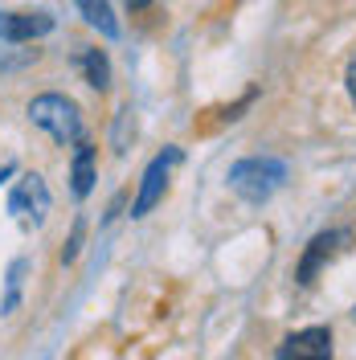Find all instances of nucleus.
<instances>
[{
  "mask_svg": "<svg viewBox=\"0 0 356 360\" xmlns=\"http://www.w3.org/2000/svg\"><path fill=\"white\" fill-rule=\"evenodd\" d=\"M8 209H13V213H21V217L42 221L45 213H49L45 180L42 176H21V180H17V188H13V197H8Z\"/></svg>",
  "mask_w": 356,
  "mask_h": 360,
  "instance_id": "39448f33",
  "label": "nucleus"
},
{
  "mask_svg": "<svg viewBox=\"0 0 356 360\" xmlns=\"http://www.w3.org/2000/svg\"><path fill=\"white\" fill-rule=\"evenodd\" d=\"M172 164H180V152H177V148H168L164 156H156L152 164H148V172H144V188H139V197H135V205H132V217L152 213V205L164 197V184H168Z\"/></svg>",
  "mask_w": 356,
  "mask_h": 360,
  "instance_id": "7ed1b4c3",
  "label": "nucleus"
},
{
  "mask_svg": "<svg viewBox=\"0 0 356 360\" xmlns=\"http://www.w3.org/2000/svg\"><path fill=\"white\" fill-rule=\"evenodd\" d=\"M127 4H132V8H144V4H148V0H127Z\"/></svg>",
  "mask_w": 356,
  "mask_h": 360,
  "instance_id": "4468645a",
  "label": "nucleus"
},
{
  "mask_svg": "<svg viewBox=\"0 0 356 360\" xmlns=\"http://www.w3.org/2000/svg\"><path fill=\"white\" fill-rule=\"evenodd\" d=\"M279 360H332V332L328 328L291 332L279 348Z\"/></svg>",
  "mask_w": 356,
  "mask_h": 360,
  "instance_id": "20e7f679",
  "label": "nucleus"
},
{
  "mask_svg": "<svg viewBox=\"0 0 356 360\" xmlns=\"http://www.w3.org/2000/svg\"><path fill=\"white\" fill-rule=\"evenodd\" d=\"M344 82H348V94H352V103H356V58L348 62V78Z\"/></svg>",
  "mask_w": 356,
  "mask_h": 360,
  "instance_id": "ddd939ff",
  "label": "nucleus"
},
{
  "mask_svg": "<svg viewBox=\"0 0 356 360\" xmlns=\"http://www.w3.org/2000/svg\"><path fill=\"white\" fill-rule=\"evenodd\" d=\"M49 29H53V17H45V13H4L0 17L4 41H33V37H45Z\"/></svg>",
  "mask_w": 356,
  "mask_h": 360,
  "instance_id": "0eeeda50",
  "label": "nucleus"
},
{
  "mask_svg": "<svg viewBox=\"0 0 356 360\" xmlns=\"http://www.w3.org/2000/svg\"><path fill=\"white\" fill-rule=\"evenodd\" d=\"M70 180H74V197H87L94 188V148L78 139V152H74V168H70Z\"/></svg>",
  "mask_w": 356,
  "mask_h": 360,
  "instance_id": "1a4fd4ad",
  "label": "nucleus"
},
{
  "mask_svg": "<svg viewBox=\"0 0 356 360\" xmlns=\"http://www.w3.org/2000/svg\"><path fill=\"white\" fill-rule=\"evenodd\" d=\"M78 246H82V221H74V233H70V246H66V254H62V262H74Z\"/></svg>",
  "mask_w": 356,
  "mask_h": 360,
  "instance_id": "f8f14e48",
  "label": "nucleus"
},
{
  "mask_svg": "<svg viewBox=\"0 0 356 360\" xmlns=\"http://www.w3.org/2000/svg\"><path fill=\"white\" fill-rule=\"evenodd\" d=\"M340 242H344V233H340V229H332V233H319V238H312V246H307V254H303V262H299V274H295V278H299L303 287H312V283H315V274H319V266L336 258Z\"/></svg>",
  "mask_w": 356,
  "mask_h": 360,
  "instance_id": "423d86ee",
  "label": "nucleus"
},
{
  "mask_svg": "<svg viewBox=\"0 0 356 360\" xmlns=\"http://www.w3.org/2000/svg\"><path fill=\"white\" fill-rule=\"evenodd\" d=\"M29 119L49 131L58 143H78L82 139V115L78 107L70 103L66 94H42V98H33L29 103Z\"/></svg>",
  "mask_w": 356,
  "mask_h": 360,
  "instance_id": "f03ea898",
  "label": "nucleus"
},
{
  "mask_svg": "<svg viewBox=\"0 0 356 360\" xmlns=\"http://www.w3.org/2000/svg\"><path fill=\"white\" fill-rule=\"evenodd\" d=\"M78 13H82V17L98 29V33H107V37H115V33H119L115 13H111V4H107V0H78Z\"/></svg>",
  "mask_w": 356,
  "mask_h": 360,
  "instance_id": "9d476101",
  "label": "nucleus"
},
{
  "mask_svg": "<svg viewBox=\"0 0 356 360\" xmlns=\"http://www.w3.org/2000/svg\"><path fill=\"white\" fill-rule=\"evenodd\" d=\"M21 270H25V262H13V278H8V299H4V311L17 303V291H21Z\"/></svg>",
  "mask_w": 356,
  "mask_h": 360,
  "instance_id": "9b49d317",
  "label": "nucleus"
},
{
  "mask_svg": "<svg viewBox=\"0 0 356 360\" xmlns=\"http://www.w3.org/2000/svg\"><path fill=\"white\" fill-rule=\"evenodd\" d=\"M78 70H82L87 86H94V90L111 86V62H107L103 49H82V53H78Z\"/></svg>",
  "mask_w": 356,
  "mask_h": 360,
  "instance_id": "6e6552de",
  "label": "nucleus"
},
{
  "mask_svg": "<svg viewBox=\"0 0 356 360\" xmlns=\"http://www.w3.org/2000/svg\"><path fill=\"white\" fill-rule=\"evenodd\" d=\"M287 180V168L279 160H267V156H250V160H238L229 168V188L246 197V201H267L270 193Z\"/></svg>",
  "mask_w": 356,
  "mask_h": 360,
  "instance_id": "f257e3e1",
  "label": "nucleus"
}]
</instances>
